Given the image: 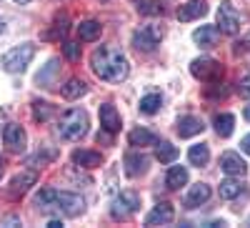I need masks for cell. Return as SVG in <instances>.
Returning a JSON list of instances; mask_svg holds the SVG:
<instances>
[{
    "label": "cell",
    "instance_id": "cell-34",
    "mask_svg": "<svg viewBox=\"0 0 250 228\" xmlns=\"http://www.w3.org/2000/svg\"><path fill=\"white\" fill-rule=\"evenodd\" d=\"M62 50H65V58L68 60H78L80 58V43H65V48H62Z\"/></svg>",
    "mask_w": 250,
    "mask_h": 228
},
{
    "label": "cell",
    "instance_id": "cell-28",
    "mask_svg": "<svg viewBox=\"0 0 250 228\" xmlns=\"http://www.w3.org/2000/svg\"><path fill=\"white\" fill-rule=\"evenodd\" d=\"M240 191H243V185H240V181H235V176L225 178V181L220 183V196H223L225 201L238 198V196H240Z\"/></svg>",
    "mask_w": 250,
    "mask_h": 228
},
{
    "label": "cell",
    "instance_id": "cell-33",
    "mask_svg": "<svg viewBox=\"0 0 250 228\" xmlns=\"http://www.w3.org/2000/svg\"><path fill=\"white\" fill-rule=\"evenodd\" d=\"M65 35H68V18L62 15L55 20V28H53V33H48V38H65Z\"/></svg>",
    "mask_w": 250,
    "mask_h": 228
},
{
    "label": "cell",
    "instance_id": "cell-19",
    "mask_svg": "<svg viewBox=\"0 0 250 228\" xmlns=\"http://www.w3.org/2000/svg\"><path fill=\"white\" fill-rule=\"evenodd\" d=\"M103 33V25L98 23V20H83V23L78 25V38L83 40V43H90V40H98Z\"/></svg>",
    "mask_w": 250,
    "mask_h": 228
},
{
    "label": "cell",
    "instance_id": "cell-17",
    "mask_svg": "<svg viewBox=\"0 0 250 228\" xmlns=\"http://www.w3.org/2000/svg\"><path fill=\"white\" fill-rule=\"evenodd\" d=\"M38 176L35 171H23V173H18L13 181H10V196H23L30 185H35Z\"/></svg>",
    "mask_w": 250,
    "mask_h": 228
},
{
    "label": "cell",
    "instance_id": "cell-7",
    "mask_svg": "<svg viewBox=\"0 0 250 228\" xmlns=\"http://www.w3.org/2000/svg\"><path fill=\"white\" fill-rule=\"evenodd\" d=\"M190 73L198 80H218L223 75V66L213 58H198V60L190 63Z\"/></svg>",
    "mask_w": 250,
    "mask_h": 228
},
{
    "label": "cell",
    "instance_id": "cell-10",
    "mask_svg": "<svg viewBox=\"0 0 250 228\" xmlns=\"http://www.w3.org/2000/svg\"><path fill=\"white\" fill-rule=\"evenodd\" d=\"M175 218V208H173V203L168 201H160L155 208L148 213V218H145V226H168L173 223Z\"/></svg>",
    "mask_w": 250,
    "mask_h": 228
},
{
    "label": "cell",
    "instance_id": "cell-41",
    "mask_svg": "<svg viewBox=\"0 0 250 228\" xmlns=\"http://www.w3.org/2000/svg\"><path fill=\"white\" fill-rule=\"evenodd\" d=\"M13 3H18V5H28V3H33V0H13Z\"/></svg>",
    "mask_w": 250,
    "mask_h": 228
},
{
    "label": "cell",
    "instance_id": "cell-9",
    "mask_svg": "<svg viewBox=\"0 0 250 228\" xmlns=\"http://www.w3.org/2000/svg\"><path fill=\"white\" fill-rule=\"evenodd\" d=\"M3 140H5V148L10 153H23L28 146V136L25 131L18 126V123H8L5 131H3Z\"/></svg>",
    "mask_w": 250,
    "mask_h": 228
},
{
    "label": "cell",
    "instance_id": "cell-43",
    "mask_svg": "<svg viewBox=\"0 0 250 228\" xmlns=\"http://www.w3.org/2000/svg\"><path fill=\"white\" fill-rule=\"evenodd\" d=\"M0 173H3V168H0Z\"/></svg>",
    "mask_w": 250,
    "mask_h": 228
},
{
    "label": "cell",
    "instance_id": "cell-8",
    "mask_svg": "<svg viewBox=\"0 0 250 228\" xmlns=\"http://www.w3.org/2000/svg\"><path fill=\"white\" fill-rule=\"evenodd\" d=\"M218 30L228 33V35H233V33L240 30V15L228 0L220 3V8H218Z\"/></svg>",
    "mask_w": 250,
    "mask_h": 228
},
{
    "label": "cell",
    "instance_id": "cell-18",
    "mask_svg": "<svg viewBox=\"0 0 250 228\" xmlns=\"http://www.w3.org/2000/svg\"><path fill=\"white\" fill-rule=\"evenodd\" d=\"M145 171H148V158H145L143 153H128L125 156V173H128L130 178H135Z\"/></svg>",
    "mask_w": 250,
    "mask_h": 228
},
{
    "label": "cell",
    "instance_id": "cell-27",
    "mask_svg": "<svg viewBox=\"0 0 250 228\" xmlns=\"http://www.w3.org/2000/svg\"><path fill=\"white\" fill-rule=\"evenodd\" d=\"M160 106H163V95L160 93H148V95L140 98V113H145V115L158 113Z\"/></svg>",
    "mask_w": 250,
    "mask_h": 228
},
{
    "label": "cell",
    "instance_id": "cell-42",
    "mask_svg": "<svg viewBox=\"0 0 250 228\" xmlns=\"http://www.w3.org/2000/svg\"><path fill=\"white\" fill-rule=\"evenodd\" d=\"M243 115H245V120H250V106H245V111H243Z\"/></svg>",
    "mask_w": 250,
    "mask_h": 228
},
{
    "label": "cell",
    "instance_id": "cell-29",
    "mask_svg": "<svg viewBox=\"0 0 250 228\" xmlns=\"http://www.w3.org/2000/svg\"><path fill=\"white\" fill-rule=\"evenodd\" d=\"M188 158H190V163H193V165H205L208 160H210V151H208L205 143H200V146H193V148H190Z\"/></svg>",
    "mask_w": 250,
    "mask_h": 228
},
{
    "label": "cell",
    "instance_id": "cell-39",
    "mask_svg": "<svg viewBox=\"0 0 250 228\" xmlns=\"http://www.w3.org/2000/svg\"><path fill=\"white\" fill-rule=\"evenodd\" d=\"M3 223H5V226H20V221H18V218H5Z\"/></svg>",
    "mask_w": 250,
    "mask_h": 228
},
{
    "label": "cell",
    "instance_id": "cell-6",
    "mask_svg": "<svg viewBox=\"0 0 250 228\" xmlns=\"http://www.w3.org/2000/svg\"><path fill=\"white\" fill-rule=\"evenodd\" d=\"M160 38H163V28L160 25H145V28L133 33V46L138 50H143V53H150V50L158 48Z\"/></svg>",
    "mask_w": 250,
    "mask_h": 228
},
{
    "label": "cell",
    "instance_id": "cell-21",
    "mask_svg": "<svg viewBox=\"0 0 250 228\" xmlns=\"http://www.w3.org/2000/svg\"><path fill=\"white\" fill-rule=\"evenodd\" d=\"M100 153L95 151H75L73 153V163L78 165V168H98L100 165Z\"/></svg>",
    "mask_w": 250,
    "mask_h": 228
},
{
    "label": "cell",
    "instance_id": "cell-31",
    "mask_svg": "<svg viewBox=\"0 0 250 228\" xmlns=\"http://www.w3.org/2000/svg\"><path fill=\"white\" fill-rule=\"evenodd\" d=\"M33 115H35V120H48L53 115V106L45 100H35L33 103Z\"/></svg>",
    "mask_w": 250,
    "mask_h": 228
},
{
    "label": "cell",
    "instance_id": "cell-23",
    "mask_svg": "<svg viewBox=\"0 0 250 228\" xmlns=\"http://www.w3.org/2000/svg\"><path fill=\"white\" fill-rule=\"evenodd\" d=\"M215 131H218L220 138H230L233 131H235V115H230V113L215 115Z\"/></svg>",
    "mask_w": 250,
    "mask_h": 228
},
{
    "label": "cell",
    "instance_id": "cell-3",
    "mask_svg": "<svg viewBox=\"0 0 250 228\" xmlns=\"http://www.w3.org/2000/svg\"><path fill=\"white\" fill-rule=\"evenodd\" d=\"M58 133L65 140H80L88 133V113L83 108H70L60 115L58 120Z\"/></svg>",
    "mask_w": 250,
    "mask_h": 228
},
{
    "label": "cell",
    "instance_id": "cell-5",
    "mask_svg": "<svg viewBox=\"0 0 250 228\" xmlns=\"http://www.w3.org/2000/svg\"><path fill=\"white\" fill-rule=\"evenodd\" d=\"M138 208H140V196L135 191H123L110 205V216L115 221H125V218H130Z\"/></svg>",
    "mask_w": 250,
    "mask_h": 228
},
{
    "label": "cell",
    "instance_id": "cell-38",
    "mask_svg": "<svg viewBox=\"0 0 250 228\" xmlns=\"http://www.w3.org/2000/svg\"><path fill=\"white\" fill-rule=\"evenodd\" d=\"M48 228H62V221H58V218H53V221L48 223Z\"/></svg>",
    "mask_w": 250,
    "mask_h": 228
},
{
    "label": "cell",
    "instance_id": "cell-32",
    "mask_svg": "<svg viewBox=\"0 0 250 228\" xmlns=\"http://www.w3.org/2000/svg\"><path fill=\"white\" fill-rule=\"evenodd\" d=\"M53 158H55V151H53V148H48L45 153H35V156H30V158H28V165H33V168H40V165L50 163Z\"/></svg>",
    "mask_w": 250,
    "mask_h": 228
},
{
    "label": "cell",
    "instance_id": "cell-1",
    "mask_svg": "<svg viewBox=\"0 0 250 228\" xmlns=\"http://www.w3.org/2000/svg\"><path fill=\"white\" fill-rule=\"evenodd\" d=\"M90 66H93V73L105 80V83H123L130 73V66H128V58H125L118 48L113 46H103L98 50H93L90 55Z\"/></svg>",
    "mask_w": 250,
    "mask_h": 228
},
{
    "label": "cell",
    "instance_id": "cell-11",
    "mask_svg": "<svg viewBox=\"0 0 250 228\" xmlns=\"http://www.w3.org/2000/svg\"><path fill=\"white\" fill-rule=\"evenodd\" d=\"M220 168H223L228 176H245V173H248V163L240 158V153L228 151V153L220 156Z\"/></svg>",
    "mask_w": 250,
    "mask_h": 228
},
{
    "label": "cell",
    "instance_id": "cell-24",
    "mask_svg": "<svg viewBox=\"0 0 250 228\" xmlns=\"http://www.w3.org/2000/svg\"><path fill=\"white\" fill-rule=\"evenodd\" d=\"M185 183H188V171L183 168V165H173V168L168 171V176H165V185H168L170 191H178Z\"/></svg>",
    "mask_w": 250,
    "mask_h": 228
},
{
    "label": "cell",
    "instance_id": "cell-30",
    "mask_svg": "<svg viewBox=\"0 0 250 228\" xmlns=\"http://www.w3.org/2000/svg\"><path fill=\"white\" fill-rule=\"evenodd\" d=\"M133 3L143 15H160L163 13V5L158 3V0H133Z\"/></svg>",
    "mask_w": 250,
    "mask_h": 228
},
{
    "label": "cell",
    "instance_id": "cell-4",
    "mask_svg": "<svg viewBox=\"0 0 250 228\" xmlns=\"http://www.w3.org/2000/svg\"><path fill=\"white\" fill-rule=\"evenodd\" d=\"M33 58H35V46H33V43L15 46V48H10V50L3 55V68H5L8 73H23V70L30 66Z\"/></svg>",
    "mask_w": 250,
    "mask_h": 228
},
{
    "label": "cell",
    "instance_id": "cell-20",
    "mask_svg": "<svg viewBox=\"0 0 250 228\" xmlns=\"http://www.w3.org/2000/svg\"><path fill=\"white\" fill-rule=\"evenodd\" d=\"M58 73H60V60H58V58H53L50 63H48L43 70H40L38 75H35V83H38V86H43V88H50Z\"/></svg>",
    "mask_w": 250,
    "mask_h": 228
},
{
    "label": "cell",
    "instance_id": "cell-40",
    "mask_svg": "<svg viewBox=\"0 0 250 228\" xmlns=\"http://www.w3.org/2000/svg\"><path fill=\"white\" fill-rule=\"evenodd\" d=\"M5 30H8V28H5V20H3V18H0V38H3V35H5Z\"/></svg>",
    "mask_w": 250,
    "mask_h": 228
},
{
    "label": "cell",
    "instance_id": "cell-14",
    "mask_svg": "<svg viewBox=\"0 0 250 228\" xmlns=\"http://www.w3.org/2000/svg\"><path fill=\"white\" fill-rule=\"evenodd\" d=\"M203 120L200 118H195V115H183L180 120H178V136L180 138H193V136H198V133H203Z\"/></svg>",
    "mask_w": 250,
    "mask_h": 228
},
{
    "label": "cell",
    "instance_id": "cell-37",
    "mask_svg": "<svg viewBox=\"0 0 250 228\" xmlns=\"http://www.w3.org/2000/svg\"><path fill=\"white\" fill-rule=\"evenodd\" d=\"M240 48H250V33L243 38V43H238V50H240Z\"/></svg>",
    "mask_w": 250,
    "mask_h": 228
},
{
    "label": "cell",
    "instance_id": "cell-36",
    "mask_svg": "<svg viewBox=\"0 0 250 228\" xmlns=\"http://www.w3.org/2000/svg\"><path fill=\"white\" fill-rule=\"evenodd\" d=\"M240 148H243V153H248V156H250V133L240 140Z\"/></svg>",
    "mask_w": 250,
    "mask_h": 228
},
{
    "label": "cell",
    "instance_id": "cell-16",
    "mask_svg": "<svg viewBox=\"0 0 250 228\" xmlns=\"http://www.w3.org/2000/svg\"><path fill=\"white\" fill-rule=\"evenodd\" d=\"M220 38V30L215 25H200L195 33H193V40L200 46V48H213Z\"/></svg>",
    "mask_w": 250,
    "mask_h": 228
},
{
    "label": "cell",
    "instance_id": "cell-12",
    "mask_svg": "<svg viewBox=\"0 0 250 228\" xmlns=\"http://www.w3.org/2000/svg\"><path fill=\"white\" fill-rule=\"evenodd\" d=\"M205 13H208L205 0H190V3L180 5V10H178V20H180V23H190V20L203 18Z\"/></svg>",
    "mask_w": 250,
    "mask_h": 228
},
{
    "label": "cell",
    "instance_id": "cell-35",
    "mask_svg": "<svg viewBox=\"0 0 250 228\" xmlns=\"http://www.w3.org/2000/svg\"><path fill=\"white\" fill-rule=\"evenodd\" d=\"M238 93H240L243 98H250V75L240 78V83H238Z\"/></svg>",
    "mask_w": 250,
    "mask_h": 228
},
{
    "label": "cell",
    "instance_id": "cell-22",
    "mask_svg": "<svg viewBox=\"0 0 250 228\" xmlns=\"http://www.w3.org/2000/svg\"><path fill=\"white\" fill-rule=\"evenodd\" d=\"M128 140H130V146H135V148H138V146H155L158 136L150 133L148 128H135V131H130Z\"/></svg>",
    "mask_w": 250,
    "mask_h": 228
},
{
    "label": "cell",
    "instance_id": "cell-25",
    "mask_svg": "<svg viewBox=\"0 0 250 228\" xmlns=\"http://www.w3.org/2000/svg\"><path fill=\"white\" fill-rule=\"evenodd\" d=\"M155 158L160 163H173L178 158V148L173 146V143H168V140H158L155 143Z\"/></svg>",
    "mask_w": 250,
    "mask_h": 228
},
{
    "label": "cell",
    "instance_id": "cell-26",
    "mask_svg": "<svg viewBox=\"0 0 250 228\" xmlns=\"http://www.w3.org/2000/svg\"><path fill=\"white\" fill-rule=\"evenodd\" d=\"M85 93H88V86H85L80 78H70L65 86H62V95H65L68 100H75V98L85 95Z\"/></svg>",
    "mask_w": 250,
    "mask_h": 228
},
{
    "label": "cell",
    "instance_id": "cell-13",
    "mask_svg": "<svg viewBox=\"0 0 250 228\" xmlns=\"http://www.w3.org/2000/svg\"><path fill=\"white\" fill-rule=\"evenodd\" d=\"M100 126L105 133H118L120 131V113L115 111V106L105 103V106H100Z\"/></svg>",
    "mask_w": 250,
    "mask_h": 228
},
{
    "label": "cell",
    "instance_id": "cell-2",
    "mask_svg": "<svg viewBox=\"0 0 250 228\" xmlns=\"http://www.w3.org/2000/svg\"><path fill=\"white\" fill-rule=\"evenodd\" d=\"M35 205L38 211H43L48 216H68V218H75L85 211V201L78 193L58 191V188H43L35 196Z\"/></svg>",
    "mask_w": 250,
    "mask_h": 228
},
{
    "label": "cell",
    "instance_id": "cell-15",
    "mask_svg": "<svg viewBox=\"0 0 250 228\" xmlns=\"http://www.w3.org/2000/svg\"><path fill=\"white\" fill-rule=\"evenodd\" d=\"M210 185L208 183H195L190 191H188V196H185V205L188 208H198L200 203H205L208 198H210Z\"/></svg>",
    "mask_w": 250,
    "mask_h": 228
}]
</instances>
